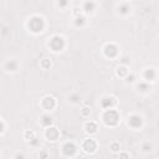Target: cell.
<instances>
[{"label":"cell","mask_w":159,"mask_h":159,"mask_svg":"<svg viewBox=\"0 0 159 159\" xmlns=\"http://www.w3.org/2000/svg\"><path fill=\"white\" fill-rule=\"evenodd\" d=\"M118 113H117L115 109L112 108H107L103 115V121L104 123L107 124V126H115V124H117V122H118Z\"/></svg>","instance_id":"6da1fadb"},{"label":"cell","mask_w":159,"mask_h":159,"mask_svg":"<svg viewBox=\"0 0 159 159\" xmlns=\"http://www.w3.org/2000/svg\"><path fill=\"white\" fill-rule=\"evenodd\" d=\"M29 28L31 29L34 32H41L44 29V20L40 16H34L31 20L29 21Z\"/></svg>","instance_id":"7a4b0ae2"},{"label":"cell","mask_w":159,"mask_h":159,"mask_svg":"<svg viewBox=\"0 0 159 159\" xmlns=\"http://www.w3.org/2000/svg\"><path fill=\"white\" fill-rule=\"evenodd\" d=\"M50 46L54 51H60L62 50L63 46H65V42H63V39L60 36H55L52 37L51 41H50Z\"/></svg>","instance_id":"3957f363"},{"label":"cell","mask_w":159,"mask_h":159,"mask_svg":"<svg viewBox=\"0 0 159 159\" xmlns=\"http://www.w3.org/2000/svg\"><path fill=\"white\" fill-rule=\"evenodd\" d=\"M82 148L85 149L87 153H92L97 148V143H96L94 139H86V141L83 142V144H82Z\"/></svg>","instance_id":"277c9868"},{"label":"cell","mask_w":159,"mask_h":159,"mask_svg":"<svg viewBox=\"0 0 159 159\" xmlns=\"http://www.w3.org/2000/svg\"><path fill=\"white\" fill-rule=\"evenodd\" d=\"M62 150L66 156H73V153L76 152V147H75L73 143H66V144L62 147Z\"/></svg>","instance_id":"5b68a950"},{"label":"cell","mask_w":159,"mask_h":159,"mask_svg":"<svg viewBox=\"0 0 159 159\" xmlns=\"http://www.w3.org/2000/svg\"><path fill=\"white\" fill-rule=\"evenodd\" d=\"M45 135H46V138L49 141H56L59 137V132L56 128H49L46 131V133H45Z\"/></svg>","instance_id":"8992f818"},{"label":"cell","mask_w":159,"mask_h":159,"mask_svg":"<svg viewBox=\"0 0 159 159\" xmlns=\"http://www.w3.org/2000/svg\"><path fill=\"white\" fill-rule=\"evenodd\" d=\"M42 106L45 109H47V111H50L55 107V100L52 97H45L42 100Z\"/></svg>","instance_id":"52a82bcc"},{"label":"cell","mask_w":159,"mask_h":159,"mask_svg":"<svg viewBox=\"0 0 159 159\" xmlns=\"http://www.w3.org/2000/svg\"><path fill=\"white\" fill-rule=\"evenodd\" d=\"M128 123H129V126L132 128H139L142 126V118L139 116H132Z\"/></svg>","instance_id":"ba28073f"},{"label":"cell","mask_w":159,"mask_h":159,"mask_svg":"<svg viewBox=\"0 0 159 159\" xmlns=\"http://www.w3.org/2000/svg\"><path fill=\"white\" fill-rule=\"evenodd\" d=\"M104 54L107 56H109V57H115V56L117 55V47L112 44L107 45V46L104 47Z\"/></svg>","instance_id":"9c48e42d"},{"label":"cell","mask_w":159,"mask_h":159,"mask_svg":"<svg viewBox=\"0 0 159 159\" xmlns=\"http://www.w3.org/2000/svg\"><path fill=\"white\" fill-rule=\"evenodd\" d=\"M113 104H115V98L113 97H106V98L102 100V107L106 108V109L111 108Z\"/></svg>","instance_id":"30bf717a"},{"label":"cell","mask_w":159,"mask_h":159,"mask_svg":"<svg viewBox=\"0 0 159 159\" xmlns=\"http://www.w3.org/2000/svg\"><path fill=\"white\" fill-rule=\"evenodd\" d=\"M83 10H85L86 13H88V14L92 13V11L94 10V3L90 1V0H88V1H86L85 5H83Z\"/></svg>","instance_id":"8fae6325"},{"label":"cell","mask_w":159,"mask_h":159,"mask_svg":"<svg viewBox=\"0 0 159 159\" xmlns=\"http://www.w3.org/2000/svg\"><path fill=\"white\" fill-rule=\"evenodd\" d=\"M96 129H97L96 123L90 122V123L86 124V132H88V133H94V132H96Z\"/></svg>","instance_id":"7c38bea8"},{"label":"cell","mask_w":159,"mask_h":159,"mask_svg":"<svg viewBox=\"0 0 159 159\" xmlns=\"http://www.w3.org/2000/svg\"><path fill=\"white\" fill-rule=\"evenodd\" d=\"M144 77L147 80H149V81H153L154 77H156V72H154V70H147L146 71V73H144Z\"/></svg>","instance_id":"4fadbf2b"},{"label":"cell","mask_w":159,"mask_h":159,"mask_svg":"<svg viewBox=\"0 0 159 159\" xmlns=\"http://www.w3.org/2000/svg\"><path fill=\"white\" fill-rule=\"evenodd\" d=\"M41 123L44 124V126H46V127H49L50 126V124L52 123V118L50 116H42V119H41Z\"/></svg>","instance_id":"5bb4252c"},{"label":"cell","mask_w":159,"mask_h":159,"mask_svg":"<svg viewBox=\"0 0 159 159\" xmlns=\"http://www.w3.org/2000/svg\"><path fill=\"white\" fill-rule=\"evenodd\" d=\"M6 67H7V70H9V71H16L18 62L16 61H10V62L6 63Z\"/></svg>","instance_id":"9a60e30c"},{"label":"cell","mask_w":159,"mask_h":159,"mask_svg":"<svg viewBox=\"0 0 159 159\" xmlns=\"http://www.w3.org/2000/svg\"><path fill=\"white\" fill-rule=\"evenodd\" d=\"M117 73L119 75V76H126V75L128 73V71H127V69L126 67H118V71H117Z\"/></svg>","instance_id":"2e32d148"},{"label":"cell","mask_w":159,"mask_h":159,"mask_svg":"<svg viewBox=\"0 0 159 159\" xmlns=\"http://www.w3.org/2000/svg\"><path fill=\"white\" fill-rule=\"evenodd\" d=\"M128 11H129V6L128 5H122L119 7V13H122V14H127Z\"/></svg>","instance_id":"e0dca14e"},{"label":"cell","mask_w":159,"mask_h":159,"mask_svg":"<svg viewBox=\"0 0 159 159\" xmlns=\"http://www.w3.org/2000/svg\"><path fill=\"white\" fill-rule=\"evenodd\" d=\"M83 24H85V18L77 16V19H76V25H83Z\"/></svg>","instance_id":"ac0fdd59"},{"label":"cell","mask_w":159,"mask_h":159,"mask_svg":"<svg viewBox=\"0 0 159 159\" xmlns=\"http://www.w3.org/2000/svg\"><path fill=\"white\" fill-rule=\"evenodd\" d=\"M138 88H142L141 91H147V90H149V86L148 85H143V83H142V85L138 86Z\"/></svg>","instance_id":"d6986e66"},{"label":"cell","mask_w":159,"mask_h":159,"mask_svg":"<svg viewBox=\"0 0 159 159\" xmlns=\"http://www.w3.org/2000/svg\"><path fill=\"white\" fill-rule=\"evenodd\" d=\"M111 147H112V150H115V152H116V150H119V144H118V143H113Z\"/></svg>","instance_id":"ffe728a7"},{"label":"cell","mask_w":159,"mask_h":159,"mask_svg":"<svg viewBox=\"0 0 159 159\" xmlns=\"http://www.w3.org/2000/svg\"><path fill=\"white\" fill-rule=\"evenodd\" d=\"M59 5L61 6V7H65L67 5V0H60L59 1Z\"/></svg>","instance_id":"44dd1931"},{"label":"cell","mask_w":159,"mask_h":159,"mask_svg":"<svg viewBox=\"0 0 159 159\" xmlns=\"http://www.w3.org/2000/svg\"><path fill=\"white\" fill-rule=\"evenodd\" d=\"M150 148H152V146H148V144H146L144 147H143V149H144V150H150Z\"/></svg>","instance_id":"7402d4cb"},{"label":"cell","mask_w":159,"mask_h":159,"mask_svg":"<svg viewBox=\"0 0 159 159\" xmlns=\"http://www.w3.org/2000/svg\"><path fill=\"white\" fill-rule=\"evenodd\" d=\"M3 131H4V123L0 121V133H3Z\"/></svg>","instance_id":"603a6c76"},{"label":"cell","mask_w":159,"mask_h":159,"mask_svg":"<svg viewBox=\"0 0 159 159\" xmlns=\"http://www.w3.org/2000/svg\"><path fill=\"white\" fill-rule=\"evenodd\" d=\"M133 78H134V76H131V77H128V82H133Z\"/></svg>","instance_id":"cb8c5ba5"}]
</instances>
